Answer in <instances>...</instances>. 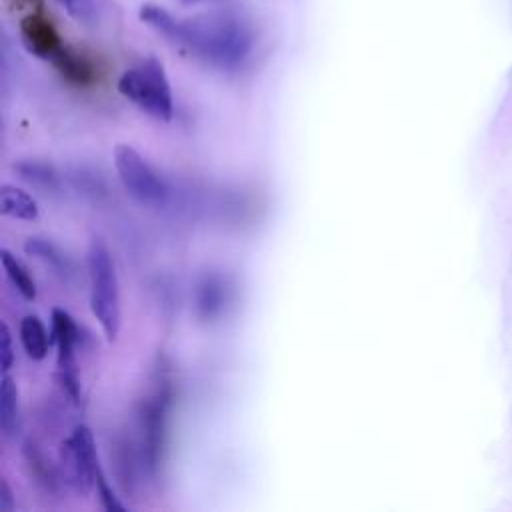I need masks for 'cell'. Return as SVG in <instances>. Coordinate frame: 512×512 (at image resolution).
<instances>
[{"instance_id": "cell-1", "label": "cell", "mask_w": 512, "mask_h": 512, "mask_svg": "<svg viewBox=\"0 0 512 512\" xmlns=\"http://www.w3.org/2000/svg\"><path fill=\"white\" fill-rule=\"evenodd\" d=\"M206 64L218 68H238L252 50L250 28L234 16H208L200 20H178L170 40Z\"/></svg>"}, {"instance_id": "cell-2", "label": "cell", "mask_w": 512, "mask_h": 512, "mask_svg": "<svg viewBox=\"0 0 512 512\" xmlns=\"http://www.w3.org/2000/svg\"><path fill=\"white\" fill-rule=\"evenodd\" d=\"M88 270V302L108 342H114L120 332V282L110 248L100 236H92L86 254Z\"/></svg>"}, {"instance_id": "cell-3", "label": "cell", "mask_w": 512, "mask_h": 512, "mask_svg": "<svg viewBox=\"0 0 512 512\" xmlns=\"http://www.w3.org/2000/svg\"><path fill=\"white\" fill-rule=\"evenodd\" d=\"M118 92L144 114L168 122L174 114L172 88L164 66L156 58H148L118 78Z\"/></svg>"}, {"instance_id": "cell-4", "label": "cell", "mask_w": 512, "mask_h": 512, "mask_svg": "<svg viewBox=\"0 0 512 512\" xmlns=\"http://www.w3.org/2000/svg\"><path fill=\"white\" fill-rule=\"evenodd\" d=\"M170 410V386L160 376L150 392L144 396L138 408V432H140V452L142 466L148 472H156L162 462L166 420Z\"/></svg>"}, {"instance_id": "cell-5", "label": "cell", "mask_w": 512, "mask_h": 512, "mask_svg": "<svg viewBox=\"0 0 512 512\" xmlns=\"http://www.w3.org/2000/svg\"><path fill=\"white\" fill-rule=\"evenodd\" d=\"M114 168L124 190L144 206H162L168 198V186L158 170L132 146L114 148Z\"/></svg>"}, {"instance_id": "cell-6", "label": "cell", "mask_w": 512, "mask_h": 512, "mask_svg": "<svg viewBox=\"0 0 512 512\" xmlns=\"http://www.w3.org/2000/svg\"><path fill=\"white\" fill-rule=\"evenodd\" d=\"M60 464L64 476L80 492H90L96 488V480L102 474L94 434L86 424H76L70 436L62 442Z\"/></svg>"}, {"instance_id": "cell-7", "label": "cell", "mask_w": 512, "mask_h": 512, "mask_svg": "<svg viewBox=\"0 0 512 512\" xmlns=\"http://www.w3.org/2000/svg\"><path fill=\"white\" fill-rule=\"evenodd\" d=\"M52 340L56 344L58 384L72 402H78L80 374H78V362H76V346L80 342V326L62 308L52 310Z\"/></svg>"}, {"instance_id": "cell-8", "label": "cell", "mask_w": 512, "mask_h": 512, "mask_svg": "<svg viewBox=\"0 0 512 512\" xmlns=\"http://www.w3.org/2000/svg\"><path fill=\"white\" fill-rule=\"evenodd\" d=\"M18 32L24 48L42 60H52L54 54L64 46L56 26L50 18L44 16V12L26 14L20 20Z\"/></svg>"}, {"instance_id": "cell-9", "label": "cell", "mask_w": 512, "mask_h": 512, "mask_svg": "<svg viewBox=\"0 0 512 512\" xmlns=\"http://www.w3.org/2000/svg\"><path fill=\"white\" fill-rule=\"evenodd\" d=\"M234 286L222 274H204L196 286V308L202 320H214L226 314L232 304Z\"/></svg>"}, {"instance_id": "cell-10", "label": "cell", "mask_w": 512, "mask_h": 512, "mask_svg": "<svg viewBox=\"0 0 512 512\" xmlns=\"http://www.w3.org/2000/svg\"><path fill=\"white\" fill-rule=\"evenodd\" d=\"M0 430L6 440H14L22 432V412L20 394L8 372L0 378Z\"/></svg>"}, {"instance_id": "cell-11", "label": "cell", "mask_w": 512, "mask_h": 512, "mask_svg": "<svg viewBox=\"0 0 512 512\" xmlns=\"http://www.w3.org/2000/svg\"><path fill=\"white\" fill-rule=\"evenodd\" d=\"M52 64L56 66V70L72 84H78V86H86V84H92L94 78H96V68L92 64V60H88L82 52L74 50V48H68V46H62L54 58H52Z\"/></svg>"}, {"instance_id": "cell-12", "label": "cell", "mask_w": 512, "mask_h": 512, "mask_svg": "<svg viewBox=\"0 0 512 512\" xmlns=\"http://www.w3.org/2000/svg\"><path fill=\"white\" fill-rule=\"evenodd\" d=\"M14 172L24 182L42 190L44 194L60 192V188H62L60 172L52 164L42 162V160H32V158L30 160H20V162L14 164Z\"/></svg>"}, {"instance_id": "cell-13", "label": "cell", "mask_w": 512, "mask_h": 512, "mask_svg": "<svg viewBox=\"0 0 512 512\" xmlns=\"http://www.w3.org/2000/svg\"><path fill=\"white\" fill-rule=\"evenodd\" d=\"M20 344L26 352V356L30 360H44L50 348V336L52 332H48V328L44 326V322L40 320V316L36 314H26L20 320Z\"/></svg>"}, {"instance_id": "cell-14", "label": "cell", "mask_w": 512, "mask_h": 512, "mask_svg": "<svg viewBox=\"0 0 512 512\" xmlns=\"http://www.w3.org/2000/svg\"><path fill=\"white\" fill-rule=\"evenodd\" d=\"M0 210L4 216L32 222L38 218L40 208L36 200L22 188L14 184H2L0 188Z\"/></svg>"}, {"instance_id": "cell-15", "label": "cell", "mask_w": 512, "mask_h": 512, "mask_svg": "<svg viewBox=\"0 0 512 512\" xmlns=\"http://www.w3.org/2000/svg\"><path fill=\"white\" fill-rule=\"evenodd\" d=\"M24 460L34 476V480L38 484H42L46 490H54L60 482L56 468L52 466L50 458H46V454L40 450V446L34 440H26L24 442Z\"/></svg>"}, {"instance_id": "cell-16", "label": "cell", "mask_w": 512, "mask_h": 512, "mask_svg": "<svg viewBox=\"0 0 512 512\" xmlns=\"http://www.w3.org/2000/svg\"><path fill=\"white\" fill-rule=\"evenodd\" d=\"M0 262L4 268L6 278L10 280V284L26 298V300H34L36 298V280L30 274L28 266L18 260L12 252H8L6 248L0 250Z\"/></svg>"}, {"instance_id": "cell-17", "label": "cell", "mask_w": 512, "mask_h": 512, "mask_svg": "<svg viewBox=\"0 0 512 512\" xmlns=\"http://www.w3.org/2000/svg\"><path fill=\"white\" fill-rule=\"evenodd\" d=\"M24 250H26V254L38 258L40 262H44L46 266H50L54 270L68 268V258L62 254V250L54 242H50L46 238H38V236L28 238L24 244Z\"/></svg>"}, {"instance_id": "cell-18", "label": "cell", "mask_w": 512, "mask_h": 512, "mask_svg": "<svg viewBox=\"0 0 512 512\" xmlns=\"http://www.w3.org/2000/svg\"><path fill=\"white\" fill-rule=\"evenodd\" d=\"M58 4L64 8V12L76 20L78 24L92 26L98 18L96 2L94 0H58Z\"/></svg>"}, {"instance_id": "cell-19", "label": "cell", "mask_w": 512, "mask_h": 512, "mask_svg": "<svg viewBox=\"0 0 512 512\" xmlns=\"http://www.w3.org/2000/svg\"><path fill=\"white\" fill-rule=\"evenodd\" d=\"M94 490H96V496H98L100 506H102L104 510L116 512V510H124V508H126V506L120 502V498L114 494V490H112V486L108 484V480L104 478V472L98 476Z\"/></svg>"}, {"instance_id": "cell-20", "label": "cell", "mask_w": 512, "mask_h": 512, "mask_svg": "<svg viewBox=\"0 0 512 512\" xmlns=\"http://www.w3.org/2000/svg\"><path fill=\"white\" fill-rule=\"evenodd\" d=\"M12 336L6 322H2V372H8L12 368Z\"/></svg>"}, {"instance_id": "cell-21", "label": "cell", "mask_w": 512, "mask_h": 512, "mask_svg": "<svg viewBox=\"0 0 512 512\" xmlns=\"http://www.w3.org/2000/svg\"><path fill=\"white\" fill-rule=\"evenodd\" d=\"M18 8H28L32 12H42L44 10V0H14Z\"/></svg>"}, {"instance_id": "cell-22", "label": "cell", "mask_w": 512, "mask_h": 512, "mask_svg": "<svg viewBox=\"0 0 512 512\" xmlns=\"http://www.w3.org/2000/svg\"><path fill=\"white\" fill-rule=\"evenodd\" d=\"M2 508L4 510H12V494L6 482H2Z\"/></svg>"}, {"instance_id": "cell-23", "label": "cell", "mask_w": 512, "mask_h": 512, "mask_svg": "<svg viewBox=\"0 0 512 512\" xmlns=\"http://www.w3.org/2000/svg\"><path fill=\"white\" fill-rule=\"evenodd\" d=\"M182 2H186V4H192V2H198V0H182Z\"/></svg>"}]
</instances>
